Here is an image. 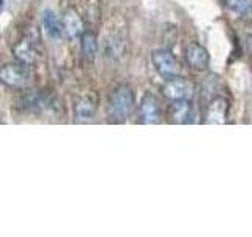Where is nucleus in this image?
Listing matches in <instances>:
<instances>
[{
	"instance_id": "f257e3e1",
	"label": "nucleus",
	"mask_w": 252,
	"mask_h": 237,
	"mask_svg": "<svg viewBox=\"0 0 252 237\" xmlns=\"http://www.w3.org/2000/svg\"><path fill=\"white\" fill-rule=\"evenodd\" d=\"M136 105V97L129 85H118L107 98V116L115 123H123L131 116Z\"/></svg>"
},
{
	"instance_id": "f03ea898",
	"label": "nucleus",
	"mask_w": 252,
	"mask_h": 237,
	"mask_svg": "<svg viewBox=\"0 0 252 237\" xmlns=\"http://www.w3.org/2000/svg\"><path fill=\"white\" fill-rule=\"evenodd\" d=\"M152 63L158 75L162 76L164 79H172L177 78L181 73V67L178 60L175 59L169 49H156L152 54Z\"/></svg>"
},
{
	"instance_id": "7ed1b4c3",
	"label": "nucleus",
	"mask_w": 252,
	"mask_h": 237,
	"mask_svg": "<svg viewBox=\"0 0 252 237\" xmlns=\"http://www.w3.org/2000/svg\"><path fill=\"white\" fill-rule=\"evenodd\" d=\"M194 93H195V85L181 76L165 79V84L162 85V95L170 101L192 100Z\"/></svg>"
},
{
	"instance_id": "20e7f679",
	"label": "nucleus",
	"mask_w": 252,
	"mask_h": 237,
	"mask_svg": "<svg viewBox=\"0 0 252 237\" xmlns=\"http://www.w3.org/2000/svg\"><path fill=\"white\" fill-rule=\"evenodd\" d=\"M29 65L24 62H11L0 67V82L6 87H22L29 79Z\"/></svg>"
},
{
	"instance_id": "39448f33",
	"label": "nucleus",
	"mask_w": 252,
	"mask_h": 237,
	"mask_svg": "<svg viewBox=\"0 0 252 237\" xmlns=\"http://www.w3.org/2000/svg\"><path fill=\"white\" fill-rule=\"evenodd\" d=\"M139 120L140 123L152 125L161 120V103L156 95L147 92L139 105Z\"/></svg>"
},
{
	"instance_id": "423d86ee",
	"label": "nucleus",
	"mask_w": 252,
	"mask_h": 237,
	"mask_svg": "<svg viewBox=\"0 0 252 237\" xmlns=\"http://www.w3.org/2000/svg\"><path fill=\"white\" fill-rule=\"evenodd\" d=\"M228 101L225 97H213L205 113V123L210 125H224L227 122Z\"/></svg>"
},
{
	"instance_id": "0eeeda50",
	"label": "nucleus",
	"mask_w": 252,
	"mask_h": 237,
	"mask_svg": "<svg viewBox=\"0 0 252 237\" xmlns=\"http://www.w3.org/2000/svg\"><path fill=\"white\" fill-rule=\"evenodd\" d=\"M60 24H62V35L66 40H74L77 37H81V34L84 32V22L79 13L73 10V8L65 11V14L60 19Z\"/></svg>"
},
{
	"instance_id": "6e6552de",
	"label": "nucleus",
	"mask_w": 252,
	"mask_h": 237,
	"mask_svg": "<svg viewBox=\"0 0 252 237\" xmlns=\"http://www.w3.org/2000/svg\"><path fill=\"white\" fill-rule=\"evenodd\" d=\"M185 57H186L188 65L194 70H197V71L207 70L210 65V54L199 43L188 44L186 49H185Z\"/></svg>"
},
{
	"instance_id": "1a4fd4ad",
	"label": "nucleus",
	"mask_w": 252,
	"mask_h": 237,
	"mask_svg": "<svg viewBox=\"0 0 252 237\" xmlns=\"http://www.w3.org/2000/svg\"><path fill=\"white\" fill-rule=\"evenodd\" d=\"M194 116L192 103L191 100H181V101H172L169 108V120L177 125L191 123Z\"/></svg>"
},
{
	"instance_id": "9d476101",
	"label": "nucleus",
	"mask_w": 252,
	"mask_h": 237,
	"mask_svg": "<svg viewBox=\"0 0 252 237\" xmlns=\"http://www.w3.org/2000/svg\"><path fill=\"white\" fill-rule=\"evenodd\" d=\"M96 101L92 97H82L74 105V120L77 123H89L96 114Z\"/></svg>"
},
{
	"instance_id": "9b49d317",
	"label": "nucleus",
	"mask_w": 252,
	"mask_h": 237,
	"mask_svg": "<svg viewBox=\"0 0 252 237\" xmlns=\"http://www.w3.org/2000/svg\"><path fill=\"white\" fill-rule=\"evenodd\" d=\"M81 51L82 57L89 62L93 63L96 59L98 54V37L92 30H85L81 34Z\"/></svg>"
},
{
	"instance_id": "f8f14e48",
	"label": "nucleus",
	"mask_w": 252,
	"mask_h": 237,
	"mask_svg": "<svg viewBox=\"0 0 252 237\" xmlns=\"http://www.w3.org/2000/svg\"><path fill=\"white\" fill-rule=\"evenodd\" d=\"M41 22H43V27H44V32L51 38H63L62 35V24H60V19L59 16L55 14L52 10H44L43 14H41Z\"/></svg>"
},
{
	"instance_id": "ddd939ff",
	"label": "nucleus",
	"mask_w": 252,
	"mask_h": 237,
	"mask_svg": "<svg viewBox=\"0 0 252 237\" xmlns=\"http://www.w3.org/2000/svg\"><path fill=\"white\" fill-rule=\"evenodd\" d=\"M14 55L19 62L24 63H32L35 60V47H33V41L30 38H24L22 41H19L14 46Z\"/></svg>"
},
{
	"instance_id": "4468645a",
	"label": "nucleus",
	"mask_w": 252,
	"mask_h": 237,
	"mask_svg": "<svg viewBox=\"0 0 252 237\" xmlns=\"http://www.w3.org/2000/svg\"><path fill=\"white\" fill-rule=\"evenodd\" d=\"M224 5L240 16H252V0H222Z\"/></svg>"
},
{
	"instance_id": "2eb2a0df",
	"label": "nucleus",
	"mask_w": 252,
	"mask_h": 237,
	"mask_svg": "<svg viewBox=\"0 0 252 237\" xmlns=\"http://www.w3.org/2000/svg\"><path fill=\"white\" fill-rule=\"evenodd\" d=\"M246 46H248L249 54L252 55V34H248V35H246Z\"/></svg>"
},
{
	"instance_id": "dca6fc26",
	"label": "nucleus",
	"mask_w": 252,
	"mask_h": 237,
	"mask_svg": "<svg viewBox=\"0 0 252 237\" xmlns=\"http://www.w3.org/2000/svg\"><path fill=\"white\" fill-rule=\"evenodd\" d=\"M3 2H5V0H0V10H2V6H3Z\"/></svg>"
}]
</instances>
